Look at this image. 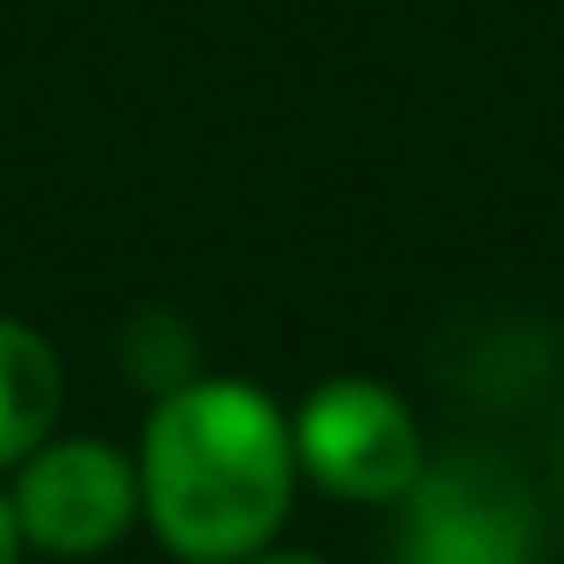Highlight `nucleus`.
<instances>
[{
  "instance_id": "nucleus-6",
  "label": "nucleus",
  "mask_w": 564,
  "mask_h": 564,
  "mask_svg": "<svg viewBox=\"0 0 564 564\" xmlns=\"http://www.w3.org/2000/svg\"><path fill=\"white\" fill-rule=\"evenodd\" d=\"M117 362L145 399H160V391H174V383L203 377V340H196V326H188L182 312H138L131 326H123V340H117Z\"/></svg>"
},
{
  "instance_id": "nucleus-4",
  "label": "nucleus",
  "mask_w": 564,
  "mask_h": 564,
  "mask_svg": "<svg viewBox=\"0 0 564 564\" xmlns=\"http://www.w3.org/2000/svg\"><path fill=\"white\" fill-rule=\"evenodd\" d=\"M391 564H543V514L499 456H427L391 507Z\"/></svg>"
},
{
  "instance_id": "nucleus-1",
  "label": "nucleus",
  "mask_w": 564,
  "mask_h": 564,
  "mask_svg": "<svg viewBox=\"0 0 564 564\" xmlns=\"http://www.w3.org/2000/svg\"><path fill=\"white\" fill-rule=\"evenodd\" d=\"M145 535L174 564H239L282 543L304 499L290 405L253 377H203L145 399L138 420Z\"/></svg>"
},
{
  "instance_id": "nucleus-9",
  "label": "nucleus",
  "mask_w": 564,
  "mask_h": 564,
  "mask_svg": "<svg viewBox=\"0 0 564 564\" xmlns=\"http://www.w3.org/2000/svg\"><path fill=\"white\" fill-rule=\"evenodd\" d=\"M557 485H564V442H557Z\"/></svg>"
},
{
  "instance_id": "nucleus-5",
  "label": "nucleus",
  "mask_w": 564,
  "mask_h": 564,
  "mask_svg": "<svg viewBox=\"0 0 564 564\" xmlns=\"http://www.w3.org/2000/svg\"><path fill=\"white\" fill-rule=\"evenodd\" d=\"M66 427V355L22 312H0V478Z\"/></svg>"
},
{
  "instance_id": "nucleus-8",
  "label": "nucleus",
  "mask_w": 564,
  "mask_h": 564,
  "mask_svg": "<svg viewBox=\"0 0 564 564\" xmlns=\"http://www.w3.org/2000/svg\"><path fill=\"white\" fill-rule=\"evenodd\" d=\"M239 564H326L318 550H290V543H268V550H253V557H239Z\"/></svg>"
},
{
  "instance_id": "nucleus-2",
  "label": "nucleus",
  "mask_w": 564,
  "mask_h": 564,
  "mask_svg": "<svg viewBox=\"0 0 564 564\" xmlns=\"http://www.w3.org/2000/svg\"><path fill=\"white\" fill-rule=\"evenodd\" d=\"M290 434H297V470L304 492L340 499V507H399L413 478L427 470V434L399 383L369 377V369H340L318 377L297 405H290Z\"/></svg>"
},
{
  "instance_id": "nucleus-7",
  "label": "nucleus",
  "mask_w": 564,
  "mask_h": 564,
  "mask_svg": "<svg viewBox=\"0 0 564 564\" xmlns=\"http://www.w3.org/2000/svg\"><path fill=\"white\" fill-rule=\"evenodd\" d=\"M0 564H30V543H22L15 507H8V485H0Z\"/></svg>"
},
{
  "instance_id": "nucleus-3",
  "label": "nucleus",
  "mask_w": 564,
  "mask_h": 564,
  "mask_svg": "<svg viewBox=\"0 0 564 564\" xmlns=\"http://www.w3.org/2000/svg\"><path fill=\"white\" fill-rule=\"evenodd\" d=\"M0 485H8V507H15V529L30 543V557H51V564H95L145 529L138 456L117 448L109 434L58 427Z\"/></svg>"
}]
</instances>
